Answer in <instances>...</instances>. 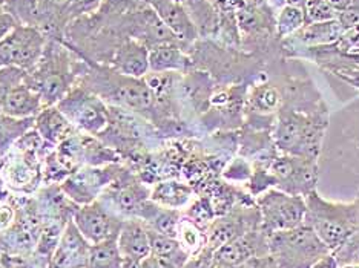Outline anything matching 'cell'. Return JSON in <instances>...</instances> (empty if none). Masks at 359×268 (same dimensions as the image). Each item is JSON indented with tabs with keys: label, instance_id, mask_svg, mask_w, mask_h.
<instances>
[{
	"label": "cell",
	"instance_id": "6da1fadb",
	"mask_svg": "<svg viewBox=\"0 0 359 268\" xmlns=\"http://www.w3.org/2000/svg\"><path fill=\"white\" fill-rule=\"evenodd\" d=\"M77 83L108 104L129 112L146 115L157 108V99L144 78H134L121 74L108 64L81 60Z\"/></svg>",
	"mask_w": 359,
	"mask_h": 268
},
{
	"label": "cell",
	"instance_id": "7a4b0ae2",
	"mask_svg": "<svg viewBox=\"0 0 359 268\" xmlns=\"http://www.w3.org/2000/svg\"><path fill=\"white\" fill-rule=\"evenodd\" d=\"M81 60L62 40L48 38L42 59L27 77L28 83L42 95L45 106H55L76 86Z\"/></svg>",
	"mask_w": 359,
	"mask_h": 268
},
{
	"label": "cell",
	"instance_id": "3957f363",
	"mask_svg": "<svg viewBox=\"0 0 359 268\" xmlns=\"http://www.w3.org/2000/svg\"><path fill=\"white\" fill-rule=\"evenodd\" d=\"M306 224L334 253L359 232V198L350 204L323 199L316 190L306 197Z\"/></svg>",
	"mask_w": 359,
	"mask_h": 268
},
{
	"label": "cell",
	"instance_id": "277c9868",
	"mask_svg": "<svg viewBox=\"0 0 359 268\" xmlns=\"http://www.w3.org/2000/svg\"><path fill=\"white\" fill-rule=\"evenodd\" d=\"M329 253L332 251L306 223L295 229L269 234V255L281 268H312Z\"/></svg>",
	"mask_w": 359,
	"mask_h": 268
},
{
	"label": "cell",
	"instance_id": "5b68a950",
	"mask_svg": "<svg viewBox=\"0 0 359 268\" xmlns=\"http://www.w3.org/2000/svg\"><path fill=\"white\" fill-rule=\"evenodd\" d=\"M80 134L102 136L109 126V106L85 86H76L55 104Z\"/></svg>",
	"mask_w": 359,
	"mask_h": 268
},
{
	"label": "cell",
	"instance_id": "8992f818",
	"mask_svg": "<svg viewBox=\"0 0 359 268\" xmlns=\"http://www.w3.org/2000/svg\"><path fill=\"white\" fill-rule=\"evenodd\" d=\"M261 216V229L272 234L295 229L306 221V199L281 189H269L257 201Z\"/></svg>",
	"mask_w": 359,
	"mask_h": 268
},
{
	"label": "cell",
	"instance_id": "52a82bcc",
	"mask_svg": "<svg viewBox=\"0 0 359 268\" xmlns=\"http://www.w3.org/2000/svg\"><path fill=\"white\" fill-rule=\"evenodd\" d=\"M125 169L117 162L103 166H81L60 184L62 192L79 206L89 204L100 198V195L116 183Z\"/></svg>",
	"mask_w": 359,
	"mask_h": 268
},
{
	"label": "cell",
	"instance_id": "ba28073f",
	"mask_svg": "<svg viewBox=\"0 0 359 268\" xmlns=\"http://www.w3.org/2000/svg\"><path fill=\"white\" fill-rule=\"evenodd\" d=\"M48 37L36 27L19 25L0 42V63L31 72L42 59Z\"/></svg>",
	"mask_w": 359,
	"mask_h": 268
},
{
	"label": "cell",
	"instance_id": "9c48e42d",
	"mask_svg": "<svg viewBox=\"0 0 359 268\" xmlns=\"http://www.w3.org/2000/svg\"><path fill=\"white\" fill-rule=\"evenodd\" d=\"M72 221L85 239L95 246L106 241H117L125 218L114 213L100 199L79 206L72 215Z\"/></svg>",
	"mask_w": 359,
	"mask_h": 268
},
{
	"label": "cell",
	"instance_id": "30bf717a",
	"mask_svg": "<svg viewBox=\"0 0 359 268\" xmlns=\"http://www.w3.org/2000/svg\"><path fill=\"white\" fill-rule=\"evenodd\" d=\"M261 216L257 206L235 207L214 219L206 232V247L215 251L250 230L259 229Z\"/></svg>",
	"mask_w": 359,
	"mask_h": 268
},
{
	"label": "cell",
	"instance_id": "8fae6325",
	"mask_svg": "<svg viewBox=\"0 0 359 268\" xmlns=\"http://www.w3.org/2000/svg\"><path fill=\"white\" fill-rule=\"evenodd\" d=\"M264 255H269V234L261 227L241 234L214 251L215 264L232 267L240 265L250 258Z\"/></svg>",
	"mask_w": 359,
	"mask_h": 268
},
{
	"label": "cell",
	"instance_id": "7c38bea8",
	"mask_svg": "<svg viewBox=\"0 0 359 268\" xmlns=\"http://www.w3.org/2000/svg\"><path fill=\"white\" fill-rule=\"evenodd\" d=\"M89 248H91V244L85 239L71 219L65 225L62 237L51 255L50 264L55 268H85Z\"/></svg>",
	"mask_w": 359,
	"mask_h": 268
},
{
	"label": "cell",
	"instance_id": "4fadbf2b",
	"mask_svg": "<svg viewBox=\"0 0 359 268\" xmlns=\"http://www.w3.org/2000/svg\"><path fill=\"white\" fill-rule=\"evenodd\" d=\"M108 66L134 78H144L149 74V48L135 38L126 37L114 52Z\"/></svg>",
	"mask_w": 359,
	"mask_h": 268
},
{
	"label": "cell",
	"instance_id": "5bb4252c",
	"mask_svg": "<svg viewBox=\"0 0 359 268\" xmlns=\"http://www.w3.org/2000/svg\"><path fill=\"white\" fill-rule=\"evenodd\" d=\"M151 6L158 14V17L172 32L180 45H189L197 38V28L184 8L175 0H151Z\"/></svg>",
	"mask_w": 359,
	"mask_h": 268
},
{
	"label": "cell",
	"instance_id": "9a60e30c",
	"mask_svg": "<svg viewBox=\"0 0 359 268\" xmlns=\"http://www.w3.org/2000/svg\"><path fill=\"white\" fill-rule=\"evenodd\" d=\"M34 131L51 148H57L63 141L79 134L74 125L63 115L57 106H45L39 112V115L36 117Z\"/></svg>",
	"mask_w": 359,
	"mask_h": 268
},
{
	"label": "cell",
	"instance_id": "2e32d148",
	"mask_svg": "<svg viewBox=\"0 0 359 268\" xmlns=\"http://www.w3.org/2000/svg\"><path fill=\"white\" fill-rule=\"evenodd\" d=\"M121 256L128 259H144L151 255L148 227L138 218H126L117 238Z\"/></svg>",
	"mask_w": 359,
	"mask_h": 268
},
{
	"label": "cell",
	"instance_id": "e0dca14e",
	"mask_svg": "<svg viewBox=\"0 0 359 268\" xmlns=\"http://www.w3.org/2000/svg\"><path fill=\"white\" fill-rule=\"evenodd\" d=\"M276 144L281 150L293 152L297 146L310 144V138H313V131L310 121L297 113H284L280 117L278 127H276Z\"/></svg>",
	"mask_w": 359,
	"mask_h": 268
},
{
	"label": "cell",
	"instance_id": "ac0fdd59",
	"mask_svg": "<svg viewBox=\"0 0 359 268\" xmlns=\"http://www.w3.org/2000/svg\"><path fill=\"white\" fill-rule=\"evenodd\" d=\"M43 108L42 95L25 80L8 95L2 113L14 118H36Z\"/></svg>",
	"mask_w": 359,
	"mask_h": 268
},
{
	"label": "cell",
	"instance_id": "d6986e66",
	"mask_svg": "<svg viewBox=\"0 0 359 268\" xmlns=\"http://www.w3.org/2000/svg\"><path fill=\"white\" fill-rule=\"evenodd\" d=\"M135 218L142 219V221L146 224V227L154 232H157L160 234H166V237H170V238H177L180 221H182L183 218V212L177 209L158 206L157 202L148 199Z\"/></svg>",
	"mask_w": 359,
	"mask_h": 268
},
{
	"label": "cell",
	"instance_id": "ffe728a7",
	"mask_svg": "<svg viewBox=\"0 0 359 268\" xmlns=\"http://www.w3.org/2000/svg\"><path fill=\"white\" fill-rule=\"evenodd\" d=\"M192 64L177 42L155 45L149 50V72H184Z\"/></svg>",
	"mask_w": 359,
	"mask_h": 268
},
{
	"label": "cell",
	"instance_id": "44dd1931",
	"mask_svg": "<svg viewBox=\"0 0 359 268\" xmlns=\"http://www.w3.org/2000/svg\"><path fill=\"white\" fill-rule=\"evenodd\" d=\"M192 195L194 190L191 185L175 180H166L154 185L151 190V201L163 207L182 210L189 204Z\"/></svg>",
	"mask_w": 359,
	"mask_h": 268
},
{
	"label": "cell",
	"instance_id": "7402d4cb",
	"mask_svg": "<svg viewBox=\"0 0 359 268\" xmlns=\"http://www.w3.org/2000/svg\"><path fill=\"white\" fill-rule=\"evenodd\" d=\"M36 118H14L0 113V161L11 152L20 138L34 129Z\"/></svg>",
	"mask_w": 359,
	"mask_h": 268
},
{
	"label": "cell",
	"instance_id": "603a6c76",
	"mask_svg": "<svg viewBox=\"0 0 359 268\" xmlns=\"http://www.w3.org/2000/svg\"><path fill=\"white\" fill-rule=\"evenodd\" d=\"M148 233H149V242H151V255L169 259V261H172L180 268H183L184 264L189 261L191 255L183 248V246L180 244L177 238L160 234L151 229H148Z\"/></svg>",
	"mask_w": 359,
	"mask_h": 268
},
{
	"label": "cell",
	"instance_id": "cb8c5ba5",
	"mask_svg": "<svg viewBox=\"0 0 359 268\" xmlns=\"http://www.w3.org/2000/svg\"><path fill=\"white\" fill-rule=\"evenodd\" d=\"M303 32H301V38L307 45H327L337 42L344 34L346 29L341 27V23L337 20L330 22H318V23H309L304 25Z\"/></svg>",
	"mask_w": 359,
	"mask_h": 268
},
{
	"label": "cell",
	"instance_id": "d4e9b609",
	"mask_svg": "<svg viewBox=\"0 0 359 268\" xmlns=\"http://www.w3.org/2000/svg\"><path fill=\"white\" fill-rule=\"evenodd\" d=\"M121 264L123 256L120 253L117 241H106L91 246L85 268H121Z\"/></svg>",
	"mask_w": 359,
	"mask_h": 268
},
{
	"label": "cell",
	"instance_id": "484cf974",
	"mask_svg": "<svg viewBox=\"0 0 359 268\" xmlns=\"http://www.w3.org/2000/svg\"><path fill=\"white\" fill-rule=\"evenodd\" d=\"M177 239L191 256L197 255L198 251L206 247V232L198 229L197 225L192 224L189 219H186L184 216L182 218V221H180Z\"/></svg>",
	"mask_w": 359,
	"mask_h": 268
},
{
	"label": "cell",
	"instance_id": "4316f807",
	"mask_svg": "<svg viewBox=\"0 0 359 268\" xmlns=\"http://www.w3.org/2000/svg\"><path fill=\"white\" fill-rule=\"evenodd\" d=\"M4 6L14 15L19 25L39 28L40 11L37 0H5Z\"/></svg>",
	"mask_w": 359,
	"mask_h": 268
},
{
	"label": "cell",
	"instance_id": "83f0119b",
	"mask_svg": "<svg viewBox=\"0 0 359 268\" xmlns=\"http://www.w3.org/2000/svg\"><path fill=\"white\" fill-rule=\"evenodd\" d=\"M186 219H189L192 224H195L201 229L203 232H208L209 225L214 223V219L217 218V213L214 210V206H212L210 198L209 197H200L191 202L189 207L186 209V212L183 213Z\"/></svg>",
	"mask_w": 359,
	"mask_h": 268
},
{
	"label": "cell",
	"instance_id": "f1b7e54d",
	"mask_svg": "<svg viewBox=\"0 0 359 268\" xmlns=\"http://www.w3.org/2000/svg\"><path fill=\"white\" fill-rule=\"evenodd\" d=\"M102 5L103 0H68V3L62 13L65 31H67L71 23H74L76 20L99 13Z\"/></svg>",
	"mask_w": 359,
	"mask_h": 268
},
{
	"label": "cell",
	"instance_id": "f546056e",
	"mask_svg": "<svg viewBox=\"0 0 359 268\" xmlns=\"http://www.w3.org/2000/svg\"><path fill=\"white\" fill-rule=\"evenodd\" d=\"M306 25V14L304 10L298 6L284 5L276 19V29H278L280 37H287L293 32L299 31Z\"/></svg>",
	"mask_w": 359,
	"mask_h": 268
},
{
	"label": "cell",
	"instance_id": "4dcf8cb0",
	"mask_svg": "<svg viewBox=\"0 0 359 268\" xmlns=\"http://www.w3.org/2000/svg\"><path fill=\"white\" fill-rule=\"evenodd\" d=\"M280 94L272 86H258L250 94V106L261 113L275 112L280 104Z\"/></svg>",
	"mask_w": 359,
	"mask_h": 268
},
{
	"label": "cell",
	"instance_id": "1f68e13d",
	"mask_svg": "<svg viewBox=\"0 0 359 268\" xmlns=\"http://www.w3.org/2000/svg\"><path fill=\"white\" fill-rule=\"evenodd\" d=\"M28 72L15 66H2L0 68V113L14 87H18L20 83L27 80Z\"/></svg>",
	"mask_w": 359,
	"mask_h": 268
},
{
	"label": "cell",
	"instance_id": "d6a6232c",
	"mask_svg": "<svg viewBox=\"0 0 359 268\" xmlns=\"http://www.w3.org/2000/svg\"><path fill=\"white\" fill-rule=\"evenodd\" d=\"M306 25L318 22H330L338 19V11L332 8L325 0H307L304 6Z\"/></svg>",
	"mask_w": 359,
	"mask_h": 268
},
{
	"label": "cell",
	"instance_id": "836d02e7",
	"mask_svg": "<svg viewBox=\"0 0 359 268\" xmlns=\"http://www.w3.org/2000/svg\"><path fill=\"white\" fill-rule=\"evenodd\" d=\"M215 258H214V251L209 250L208 247L198 251L197 255H194L189 258V261L184 264L183 268H215Z\"/></svg>",
	"mask_w": 359,
	"mask_h": 268
},
{
	"label": "cell",
	"instance_id": "e575fe53",
	"mask_svg": "<svg viewBox=\"0 0 359 268\" xmlns=\"http://www.w3.org/2000/svg\"><path fill=\"white\" fill-rule=\"evenodd\" d=\"M18 27L19 22L14 19V15L4 5H0V42Z\"/></svg>",
	"mask_w": 359,
	"mask_h": 268
},
{
	"label": "cell",
	"instance_id": "d590c367",
	"mask_svg": "<svg viewBox=\"0 0 359 268\" xmlns=\"http://www.w3.org/2000/svg\"><path fill=\"white\" fill-rule=\"evenodd\" d=\"M236 268H281V267L275 261L272 255H264V256L250 258L243 264L236 265Z\"/></svg>",
	"mask_w": 359,
	"mask_h": 268
},
{
	"label": "cell",
	"instance_id": "8d00e7d4",
	"mask_svg": "<svg viewBox=\"0 0 359 268\" xmlns=\"http://www.w3.org/2000/svg\"><path fill=\"white\" fill-rule=\"evenodd\" d=\"M15 221V206L4 202L0 204V233L10 229Z\"/></svg>",
	"mask_w": 359,
	"mask_h": 268
},
{
	"label": "cell",
	"instance_id": "74e56055",
	"mask_svg": "<svg viewBox=\"0 0 359 268\" xmlns=\"http://www.w3.org/2000/svg\"><path fill=\"white\" fill-rule=\"evenodd\" d=\"M133 2L134 0H103V5L100 10L112 11V13H125L128 11L129 5Z\"/></svg>",
	"mask_w": 359,
	"mask_h": 268
},
{
	"label": "cell",
	"instance_id": "f35d334b",
	"mask_svg": "<svg viewBox=\"0 0 359 268\" xmlns=\"http://www.w3.org/2000/svg\"><path fill=\"white\" fill-rule=\"evenodd\" d=\"M146 259H148L151 268H180L177 264L169 261V259L155 256V255H149Z\"/></svg>",
	"mask_w": 359,
	"mask_h": 268
},
{
	"label": "cell",
	"instance_id": "ab89813d",
	"mask_svg": "<svg viewBox=\"0 0 359 268\" xmlns=\"http://www.w3.org/2000/svg\"><path fill=\"white\" fill-rule=\"evenodd\" d=\"M312 268H339V262L334 253H329L323 256L320 261H316Z\"/></svg>",
	"mask_w": 359,
	"mask_h": 268
},
{
	"label": "cell",
	"instance_id": "60d3db41",
	"mask_svg": "<svg viewBox=\"0 0 359 268\" xmlns=\"http://www.w3.org/2000/svg\"><path fill=\"white\" fill-rule=\"evenodd\" d=\"M121 268H151L148 259H123V264H121Z\"/></svg>",
	"mask_w": 359,
	"mask_h": 268
},
{
	"label": "cell",
	"instance_id": "b9f144b4",
	"mask_svg": "<svg viewBox=\"0 0 359 268\" xmlns=\"http://www.w3.org/2000/svg\"><path fill=\"white\" fill-rule=\"evenodd\" d=\"M8 197H10V189L6 188V184L4 183L2 178H0V204H4V202H6Z\"/></svg>",
	"mask_w": 359,
	"mask_h": 268
},
{
	"label": "cell",
	"instance_id": "7bdbcfd3",
	"mask_svg": "<svg viewBox=\"0 0 359 268\" xmlns=\"http://www.w3.org/2000/svg\"><path fill=\"white\" fill-rule=\"evenodd\" d=\"M306 3H307V0H285V5L298 6V8H301V10H304Z\"/></svg>",
	"mask_w": 359,
	"mask_h": 268
},
{
	"label": "cell",
	"instance_id": "ee69618b",
	"mask_svg": "<svg viewBox=\"0 0 359 268\" xmlns=\"http://www.w3.org/2000/svg\"><path fill=\"white\" fill-rule=\"evenodd\" d=\"M269 2H271L273 6H280V8L285 5V0H269Z\"/></svg>",
	"mask_w": 359,
	"mask_h": 268
},
{
	"label": "cell",
	"instance_id": "f6af8a7d",
	"mask_svg": "<svg viewBox=\"0 0 359 268\" xmlns=\"http://www.w3.org/2000/svg\"><path fill=\"white\" fill-rule=\"evenodd\" d=\"M215 268H236V267H232V265H223V264H217Z\"/></svg>",
	"mask_w": 359,
	"mask_h": 268
},
{
	"label": "cell",
	"instance_id": "bcb514c9",
	"mask_svg": "<svg viewBox=\"0 0 359 268\" xmlns=\"http://www.w3.org/2000/svg\"><path fill=\"white\" fill-rule=\"evenodd\" d=\"M5 3V0H0V5H4Z\"/></svg>",
	"mask_w": 359,
	"mask_h": 268
},
{
	"label": "cell",
	"instance_id": "7dc6e473",
	"mask_svg": "<svg viewBox=\"0 0 359 268\" xmlns=\"http://www.w3.org/2000/svg\"><path fill=\"white\" fill-rule=\"evenodd\" d=\"M353 2H355L356 5H359V0H353Z\"/></svg>",
	"mask_w": 359,
	"mask_h": 268
},
{
	"label": "cell",
	"instance_id": "c3c4849f",
	"mask_svg": "<svg viewBox=\"0 0 359 268\" xmlns=\"http://www.w3.org/2000/svg\"><path fill=\"white\" fill-rule=\"evenodd\" d=\"M50 268H55V267H53V265H51V264H50Z\"/></svg>",
	"mask_w": 359,
	"mask_h": 268
},
{
	"label": "cell",
	"instance_id": "681fc988",
	"mask_svg": "<svg viewBox=\"0 0 359 268\" xmlns=\"http://www.w3.org/2000/svg\"><path fill=\"white\" fill-rule=\"evenodd\" d=\"M2 66H4V64H2V63H0V68H2Z\"/></svg>",
	"mask_w": 359,
	"mask_h": 268
}]
</instances>
